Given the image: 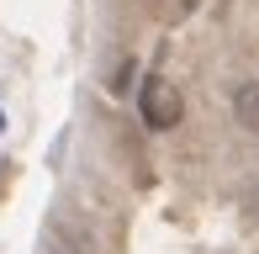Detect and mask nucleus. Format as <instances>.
<instances>
[{"label": "nucleus", "mask_w": 259, "mask_h": 254, "mask_svg": "<svg viewBox=\"0 0 259 254\" xmlns=\"http://www.w3.org/2000/svg\"><path fill=\"white\" fill-rule=\"evenodd\" d=\"M233 117H238L243 133H254V138H259V79H249V85L233 90Z\"/></svg>", "instance_id": "f03ea898"}, {"label": "nucleus", "mask_w": 259, "mask_h": 254, "mask_svg": "<svg viewBox=\"0 0 259 254\" xmlns=\"http://www.w3.org/2000/svg\"><path fill=\"white\" fill-rule=\"evenodd\" d=\"M180 6H191V0H180Z\"/></svg>", "instance_id": "20e7f679"}, {"label": "nucleus", "mask_w": 259, "mask_h": 254, "mask_svg": "<svg viewBox=\"0 0 259 254\" xmlns=\"http://www.w3.org/2000/svg\"><path fill=\"white\" fill-rule=\"evenodd\" d=\"M138 106H143V122L154 127H175L180 122V90H169L164 79H148V90H138Z\"/></svg>", "instance_id": "f257e3e1"}, {"label": "nucleus", "mask_w": 259, "mask_h": 254, "mask_svg": "<svg viewBox=\"0 0 259 254\" xmlns=\"http://www.w3.org/2000/svg\"><path fill=\"white\" fill-rule=\"evenodd\" d=\"M249 206H254V212H259V186H254V191H249Z\"/></svg>", "instance_id": "7ed1b4c3"}, {"label": "nucleus", "mask_w": 259, "mask_h": 254, "mask_svg": "<svg viewBox=\"0 0 259 254\" xmlns=\"http://www.w3.org/2000/svg\"><path fill=\"white\" fill-rule=\"evenodd\" d=\"M0 127H6V117H0Z\"/></svg>", "instance_id": "39448f33"}]
</instances>
